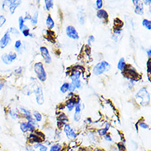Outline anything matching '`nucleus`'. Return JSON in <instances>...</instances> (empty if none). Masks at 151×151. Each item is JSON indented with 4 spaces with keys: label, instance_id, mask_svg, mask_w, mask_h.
Listing matches in <instances>:
<instances>
[{
    "label": "nucleus",
    "instance_id": "f257e3e1",
    "mask_svg": "<svg viewBox=\"0 0 151 151\" xmlns=\"http://www.w3.org/2000/svg\"><path fill=\"white\" fill-rule=\"evenodd\" d=\"M135 102L139 106H148L150 103V94L145 88H142L135 93Z\"/></svg>",
    "mask_w": 151,
    "mask_h": 151
},
{
    "label": "nucleus",
    "instance_id": "f03ea898",
    "mask_svg": "<svg viewBox=\"0 0 151 151\" xmlns=\"http://www.w3.org/2000/svg\"><path fill=\"white\" fill-rule=\"evenodd\" d=\"M33 70L34 72L37 75V78L41 82H45L47 79V74L45 72V66L42 62H37L34 64L33 66Z\"/></svg>",
    "mask_w": 151,
    "mask_h": 151
},
{
    "label": "nucleus",
    "instance_id": "7ed1b4c3",
    "mask_svg": "<svg viewBox=\"0 0 151 151\" xmlns=\"http://www.w3.org/2000/svg\"><path fill=\"white\" fill-rule=\"evenodd\" d=\"M111 68V66L108 62H106V60H102V61L98 62V64L94 66L93 73L94 75L99 76V75H102V74H104L106 71L110 70Z\"/></svg>",
    "mask_w": 151,
    "mask_h": 151
},
{
    "label": "nucleus",
    "instance_id": "20e7f679",
    "mask_svg": "<svg viewBox=\"0 0 151 151\" xmlns=\"http://www.w3.org/2000/svg\"><path fill=\"white\" fill-rule=\"evenodd\" d=\"M123 74H124V77L127 78L128 80H131V79H134V80H137L139 81L140 79V75H139L137 71L133 68L131 67V65H127L125 70L122 71Z\"/></svg>",
    "mask_w": 151,
    "mask_h": 151
},
{
    "label": "nucleus",
    "instance_id": "39448f33",
    "mask_svg": "<svg viewBox=\"0 0 151 151\" xmlns=\"http://www.w3.org/2000/svg\"><path fill=\"white\" fill-rule=\"evenodd\" d=\"M27 141L30 145L34 144H40L44 142V135L41 132L39 131H34L30 133V135L27 137Z\"/></svg>",
    "mask_w": 151,
    "mask_h": 151
},
{
    "label": "nucleus",
    "instance_id": "423d86ee",
    "mask_svg": "<svg viewBox=\"0 0 151 151\" xmlns=\"http://www.w3.org/2000/svg\"><path fill=\"white\" fill-rule=\"evenodd\" d=\"M37 122L36 121H34L32 122H22L20 123V130L23 133H27V132H34L37 131Z\"/></svg>",
    "mask_w": 151,
    "mask_h": 151
},
{
    "label": "nucleus",
    "instance_id": "0eeeda50",
    "mask_svg": "<svg viewBox=\"0 0 151 151\" xmlns=\"http://www.w3.org/2000/svg\"><path fill=\"white\" fill-rule=\"evenodd\" d=\"M21 1H15V0H11V1H4L3 2V9H4L5 11H7V9H8V11L11 14H13L17 7L21 4Z\"/></svg>",
    "mask_w": 151,
    "mask_h": 151
},
{
    "label": "nucleus",
    "instance_id": "6e6552de",
    "mask_svg": "<svg viewBox=\"0 0 151 151\" xmlns=\"http://www.w3.org/2000/svg\"><path fill=\"white\" fill-rule=\"evenodd\" d=\"M34 93L36 94V101L38 105H42L45 102L44 98V93H43V88L41 85L37 84L34 89Z\"/></svg>",
    "mask_w": 151,
    "mask_h": 151
},
{
    "label": "nucleus",
    "instance_id": "1a4fd4ad",
    "mask_svg": "<svg viewBox=\"0 0 151 151\" xmlns=\"http://www.w3.org/2000/svg\"><path fill=\"white\" fill-rule=\"evenodd\" d=\"M63 131L67 136V138L70 139H75L77 138L78 133L74 131V129L70 126V124H65L63 127Z\"/></svg>",
    "mask_w": 151,
    "mask_h": 151
},
{
    "label": "nucleus",
    "instance_id": "9d476101",
    "mask_svg": "<svg viewBox=\"0 0 151 151\" xmlns=\"http://www.w3.org/2000/svg\"><path fill=\"white\" fill-rule=\"evenodd\" d=\"M17 58V54L14 52L5 53L1 56V59L5 65H11L14 60H16Z\"/></svg>",
    "mask_w": 151,
    "mask_h": 151
},
{
    "label": "nucleus",
    "instance_id": "9b49d317",
    "mask_svg": "<svg viewBox=\"0 0 151 151\" xmlns=\"http://www.w3.org/2000/svg\"><path fill=\"white\" fill-rule=\"evenodd\" d=\"M40 52L43 60L45 64H50L52 62V58L49 52V50L45 46H41L40 47Z\"/></svg>",
    "mask_w": 151,
    "mask_h": 151
},
{
    "label": "nucleus",
    "instance_id": "f8f14e48",
    "mask_svg": "<svg viewBox=\"0 0 151 151\" xmlns=\"http://www.w3.org/2000/svg\"><path fill=\"white\" fill-rule=\"evenodd\" d=\"M65 33L66 36L72 40H78L79 39L78 32L73 26H68L65 29Z\"/></svg>",
    "mask_w": 151,
    "mask_h": 151
},
{
    "label": "nucleus",
    "instance_id": "ddd939ff",
    "mask_svg": "<svg viewBox=\"0 0 151 151\" xmlns=\"http://www.w3.org/2000/svg\"><path fill=\"white\" fill-rule=\"evenodd\" d=\"M11 41H12L11 34L8 32V31H7L6 32L4 33V35L2 37V38L0 39V49L6 48L10 44Z\"/></svg>",
    "mask_w": 151,
    "mask_h": 151
},
{
    "label": "nucleus",
    "instance_id": "4468645a",
    "mask_svg": "<svg viewBox=\"0 0 151 151\" xmlns=\"http://www.w3.org/2000/svg\"><path fill=\"white\" fill-rule=\"evenodd\" d=\"M82 75V71L77 70L74 66L73 69H71L70 72V78L71 81H74V80H78L80 79V77Z\"/></svg>",
    "mask_w": 151,
    "mask_h": 151
},
{
    "label": "nucleus",
    "instance_id": "2eb2a0df",
    "mask_svg": "<svg viewBox=\"0 0 151 151\" xmlns=\"http://www.w3.org/2000/svg\"><path fill=\"white\" fill-rule=\"evenodd\" d=\"M96 16L98 18L101 19V20L104 21V22H107L108 20V17H109V15L106 12V10L104 9H100V10H98V12L96 13Z\"/></svg>",
    "mask_w": 151,
    "mask_h": 151
},
{
    "label": "nucleus",
    "instance_id": "dca6fc26",
    "mask_svg": "<svg viewBox=\"0 0 151 151\" xmlns=\"http://www.w3.org/2000/svg\"><path fill=\"white\" fill-rule=\"evenodd\" d=\"M45 24H46V27H47V28L48 30H52V29L55 27V22H54L53 18H52V17L50 16V15H47L46 17V19H45Z\"/></svg>",
    "mask_w": 151,
    "mask_h": 151
},
{
    "label": "nucleus",
    "instance_id": "f3484780",
    "mask_svg": "<svg viewBox=\"0 0 151 151\" xmlns=\"http://www.w3.org/2000/svg\"><path fill=\"white\" fill-rule=\"evenodd\" d=\"M135 13L138 15H143L144 13V4L143 2L139 1V4L135 5Z\"/></svg>",
    "mask_w": 151,
    "mask_h": 151
},
{
    "label": "nucleus",
    "instance_id": "a211bd4d",
    "mask_svg": "<svg viewBox=\"0 0 151 151\" xmlns=\"http://www.w3.org/2000/svg\"><path fill=\"white\" fill-rule=\"evenodd\" d=\"M57 121L59 122H61L65 125V124H67L68 122H69V117H68L67 115L65 114L64 112H61V113H60V115L57 116Z\"/></svg>",
    "mask_w": 151,
    "mask_h": 151
},
{
    "label": "nucleus",
    "instance_id": "6ab92c4d",
    "mask_svg": "<svg viewBox=\"0 0 151 151\" xmlns=\"http://www.w3.org/2000/svg\"><path fill=\"white\" fill-rule=\"evenodd\" d=\"M126 66H127V63H126L125 59H124L123 57L120 58L118 63H117V69H118L120 71H122V72L123 70H125Z\"/></svg>",
    "mask_w": 151,
    "mask_h": 151
},
{
    "label": "nucleus",
    "instance_id": "aec40b11",
    "mask_svg": "<svg viewBox=\"0 0 151 151\" xmlns=\"http://www.w3.org/2000/svg\"><path fill=\"white\" fill-rule=\"evenodd\" d=\"M32 146L35 150H39L40 151L48 150V147H47V145H44L43 143L34 144V145H32Z\"/></svg>",
    "mask_w": 151,
    "mask_h": 151
},
{
    "label": "nucleus",
    "instance_id": "412c9836",
    "mask_svg": "<svg viewBox=\"0 0 151 151\" xmlns=\"http://www.w3.org/2000/svg\"><path fill=\"white\" fill-rule=\"evenodd\" d=\"M33 119L37 122H40L42 121V115L38 111H34L32 113Z\"/></svg>",
    "mask_w": 151,
    "mask_h": 151
},
{
    "label": "nucleus",
    "instance_id": "4be33fe9",
    "mask_svg": "<svg viewBox=\"0 0 151 151\" xmlns=\"http://www.w3.org/2000/svg\"><path fill=\"white\" fill-rule=\"evenodd\" d=\"M62 150H63V145L59 143L54 144L50 147V151H62Z\"/></svg>",
    "mask_w": 151,
    "mask_h": 151
},
{
    "label": "nucleus",
    "instance_id": "5701e85b",
    "mask_svg": "<svg viewBox=\"0 0 151 151\" xmlns=\"http://www.w3.org/2000/svg\"><path fill=\"white\" fill-rule=\"evenodd\" d=\"M44 4H45V10L50 11V9H52L54 7V2L52 0H45L44 1Z\"/></svg>",
    "mask_w": 151,
    "mask_h": 151
},
{
    "label": "nucleus",
    "instance_id": "b1692460",
    "mask_svg": "<svg viewBox=\"0 0 151 151\" xmlns=\"http://www.w3.org/2000/svg\"><path fill=\"white\" fill-rule=\"evenodd\" d=\"M69 86H70V83H68V82H65V83H64L61 86H60V92H61L62 93H66L67 92H69Z\"/></svg>",
    "mask_w": 151,
    "mask_h": 151
},
{
    "label": "nucleus",
    "instance_id": "393cba45",
    "mask_svg": "<svg viewBox=\"0 0 151 151\" xmlns=\"http://www.w3.org/2000/svg\"><path fill=\"white\" fill-rule=\"evenodd\" d=\"M38 14H39V12H38V11H37V12H34L33 16H32L31 23L32 26H36L38 23Z\"/></svg>",
    "mask_w": 151,
    "mask_h": 151
},
{
    "label": "nucleus",
    "instance_id": "a878e982",
    "mask_svg": "<svg viewBox=\"0 0 151 151\" xmlns=\"http://www.w3.org/2000/svg\"><path fill=\"white\" fill-rule=\"evenodd\" d=\"M108 129H106L105 127H102V128H99L98 131H97V133L99 136H105V135L108 133Z\"/></svg>",
    "mask_w": 151,
    "mask_h": 151
},
{
    "label": "nucleus",
    "instance_id": "bb28decb",
    "mask_svg": "<svg viewBox=\"0 0 151 151\" xmlns=\"http://www.w3.org/2000/svg\"><path fill=\"white\" fill-rule=\"evenodd\" d=\"M142 26H143L144 27H145V28L147 29L148 31H150L151 30V21L149 20V19H146V18H145L142 21Z\"/></svg>",
    "mask_w": 151,
    "mask_h": 151
},
{
    "label": "nucleus",
    "instance_id": "cd10ccee",
    "mask_svg": "<svg viewBox=\"0 0 151 151\" xmlns=\"http://www.w3.org/2000/svg\"><path fill=\"white\" fill-rule=\"evenodd\" d=\"M22 42L20 40H17L14 43V48L16 49L17 51H18L19 53H22Z\"/></svg>",
    "mask_w": 151,
    "mask_h": 151
},
{
    "label": "nucleus",
    "instance_id": "c85d7f7f",
    "mask_svg": "<svg viewBox=\"0 0 151 151\" xmlns=\"http://www.w3.org/2000/svg\"><path fill=\"white\" fill-rule=\"evenodd\" d=\"M25 22L26 21L24 20L23 17H19V18H18V27H19V30H20L21 32L22 31V29L24 28V27L26 26Z\"/></svg>",
    "mask_w": 151,
    "mask_h": 151
},
{
    "label": "nucleus",
    "instance_id": "c756f323",
    "mask_svg": "<svg viewBox=\"0 0 151 151\" xmlns=\"http://www.w3.org/2000/svg\"><path fill=\"white\" fill-rule=\"evenodd\" d=\"M137 126H138L139 128H141V129H145V130H148V129H150V126H149L145 122H144V121H140V122H139L138 124H137Z\"/></svg>",
    "mask_w": 151,
    "mask_h": 151
},
{
    "label": "nucleus",
    "instance_id": "7c9ffc66",
    "mask_svg": "<svg viewBox=\"0 0 151 151\" xmlns=\"http://www.w3.org/2000/svg\"><path fill=\"white\" fill-rule=\"evenodd\" d=\"M22 35H23L25 37H27L30 36V34H31V31H30V29H29V27L27 26V25L25 26L24 28L22 29Z\"/></svg>",
    "mask_w": 151,
    "mask_h": 151
},
{
    "label": "nucleus",
    "instance_id": "2f4dec72",
    "mask_svg": "<svg viewBox=\"0 0 151 151\" xmlns=\"http://www.w3.org/2000/svg\"><path fill=\"white\" fill-rule=\"evenodd\" d=\"M71 83L74 84V86L75 87V88H78V89H80L83 86V83H82V81L80 79H78V80H74V81H71Z\"/></svg>",
    "mask_w": 151,
    "mask_h": 151
},
{
    "label": "nucleus",
    "instance_id": "473e14b6",
    "mask_svg": "<svg viewBox=\"0 0 151 151\" xmlns=\"http://www.w3.org/2000/svg\"><path fill=\"white\" fill-rule=\"evenodd\" d=\"M78 19L79 21L80 24H84V22H85V15L83 12H79L78 14Z\"/></svg>",
    "mask_w": 151,
    "mask_h": 151
},
{
    "label": "nucleus",
    "instance_id": "72a5a7b5",
    "mask_svg": "<svg viewBox=\"0 0 151 151\" xmlns=\"http://www.w3.org/2000/svg\"><path fill=\"white\" fill-rule=\"evenodd\" d=\"M8 114L10 116V117H12V119H17L19 117V115L17 112H16L15 111H12V110H10L8 111Z\"/></svg>",
    "mask_w": 151,
    "mask_h": 151
},
{
    "label": "nucleus",
    "instance_id": "f704fd0d",
    "mask_svg": "<svg viewBox=\"0 0 151 151\" xmlns=\"http://www.w3.org/2000/svg\"><path fill=\"white\" fill-rule=\"evenodd\" d=\"M8 31L10 34H14V35H16V36H19V34H20L19 31L17 28H15V27H11V28L8 29Z\"/></svg>",
    "mask_w": 151,
    "mask_h": 151
},
{
    "label": "nucleus",
    "instance_id": "c9c22d12",
    "mask_svg": "<svg viewBox=\"0 0 151 151\" xmlns=\"http://www.w3.org/2000/svg\"><path fill=\"white\" fill-rule=\"evenodd\" d=\"M95 4H96V8H97L98 10L102 9V7H103V2H102V0H97L95 2Z\"/></svg>",
    "mask_w": 151,
    "mask_h": 151
},
{
    "label": "nucleus",
    "instance_id": "e433bc0d",
    "mask_svg": "<svg viewBox=\"0 0 151 151\" xmlns=\"http://www.w3.org/2000/svg\"><path fill=\"white\" fill-rule=\"evenodd\" d=\"M6 22H7V19H6V17L4 16V15H0V28L4 26V24L6 23Z\"/></svg>",
    "mask_w": 151,
    "mask_h": 151
},
{
    "label": "nucleus",
    "instance_id": "4c0bfd02",
    "mask_svg": "<svg viewBox=\"0 0 151 151\" xmlns=\"http://www.w3.org/2000/svg\"><path fill=\"white\" fill-rule=\"evenodd\" d=\"M94 41H95V37L93 36H89L88 38V45L90 46V45L93 43Z\"/></svg>",
    "mask_w": 151,
    "mask_h": 151
},
{
    "label": "nucleus",
    "instance_id": "58836bf2",
    "mask_svg": "<svg viewBox=\"0 0 151 151\" xmlns=\"http://www.w3.org/2000/svg\"><path fill=\"white\" fill-rule=\"evenodd\" d=\"M103 138H104V139L106 140V142H112V137L111 136L110 134H106L105 136H103Z\"/></svg>",
    "mask_w": 151,
    "mask_h": 151
},
{
    "label": "nucleus",
    "instance_id": "ea45409f",
    "mask_svg": "<svg viewBox=\"0 0 151 151\" xmlns=\"http://www.w3.org/2000/svg\"><path fill=\"white\" fill-rule=\"evenodd\" d=\"M116 145H117V147H118L119 151H125V150H126V148H125V145H123L122 142V143L116 144Z\"/></svg>",
    "mask_w": 151,
    "mask_h": 151
},
{
    "label": "nucleus",
    "instance_id": "a19ab883",
    "mask_svg": "<svg viewBox=\"0 0 151 151\" xmlns=\"http://www.w3.org/2000/svg\"><path fill=\"white\" fill-rule=\"evenodd\" d=\"M76 90L75 87L74 86V84L72 83H70V86H69V92L70 93H74V91Z\"/></svg>",
    "mask_w": 151,
    "mask_h": 151
},
{
    "label": "nucleus",
    "instance_id": "79ce46f5",
    "mask_svg": "<svg viewBox=\"0 0 151 151\" xmlns=\"http://www.w3.org/2000/svg\"><path fill=\"white\" fill-rule=\"evenodd\" d=\"M150 65H151V60L150 58H149L147 61V73L149 75H150Z\"/></svg>",
    "mask_w": 151,
    "mask_h": 151
},
{
    "label": "nucleus",
    "instance_id": "37998d69",
    "mask_svg": "<svg viewBox=\"0 0 151 151\" xmlns=\"http://www.w3.org/2000/svg\"><path fill=\"white\" fill-rule=\"evenodd\" d=\"M23 18H24L25 21H31V19H32V15L29 12H26V14L23 17Z\"/></svg>",
    "mask_w": 151,
    "mask_h": 151
},
{
    "label": "nucleus",
    "instance_id": "c03bdc74",
    "mask_svg": "<svg viewBox=\"0 0 151 151\" xmlns=\"http://www.w3.org/2000/svg\"><path fill=\"white\" fill-rule=\"evenodd\" d=\"M26 150L27 151H36V150L33 148L32 145H30V144H28V145H27V146H26Z\"/></svg>",
    "mask_w": 151,
    "mask_h": 151
},
{
    "label": "nucleus",
    "instance_id": "a18cd8bd",
    "mask_svg": "<svg viewBox=\"0 0 151 151\" xmlns=\"http://www.w3.org/2000/svg\"><path fill=\"white\" fill-rule=\"evenodd\" d=\"M104 125H105V128H106V129H110V127H111V125H110V122H104Z\"/></svg>",
    "mask_w": 151,
    "mask_h": 151
},
{
    "label": "nucleus",
    "instance_id": "49530a36",
    "mask_svg": "<svg viewBox=\"0 0 151 151\" xmlns=\"http://www.w3.org/2000/svg\"><path fill=\"white\" fill-rule=\"evenodd\" d=\"M144 5H147V6H150L151 4V1L150 0H145L143 2Z\"/></svg>",
    "mask_w": 151,
    "mask_h": 151
},
{
    "label": "nucleus",
    "instance_id": "de8ad7c7",
    "mask_svg": "<svg viewBox=\"0 0 151 151\" xmlns=\"http://www.w3.org/2000/svg\"><path fill=\"white\" fill-rule=\"evenodd\" d=\"M146 54H147L148 57L150 58V56H151V50L150 49L146 50Z\"/></svg>",
    "mask_w": 151,
    "mask_h": 151
},
{
    "label": "nucleus",
    "instance_id": "09e8293b",
    "mask_svg": "<svg viewBox=\"0 0 151 151\" xmlns=\"http://www.w3.org/2000/svg\"><path fill=\"white\" fill-rule=\"evenodd\" d=\"M139 0H133V1H132V3H133V4H134V5H137V4H139Z\"/></svg>",
    "mask_w": 151,
    "mask_h": 151
},
{
    "label": "nucleus",
    "instance_id": "8fccbe9b",
    "mask_svg": "<svg viewBox=\"0 0 151 151\" xmlns=\"http://www.w3.org/2000/svg\"><path fill=\"white\" fill-rule=\"evenodd\" d=\"M4 83L3 82H0V91L3 89V88H4Z\"/></svg>",
    "mask_w": 151,
    "mask_h": 151
},
{
    "label": "nucleus",
    "instance_id": "3c124183",
    "mask_svg": "<svg viewBox=\"0 0 151 151\" xmlns=\"http://www.w3.org/2000/svg\"><path fill=\"white\" fill-rule=\"evenodd\" d=\"M93 151H103L102 150H101V149H98V148H96V149H94Z\"/></svg>",
    "mask_w": 151,
    "mask_h": 151
}]
</instances>
